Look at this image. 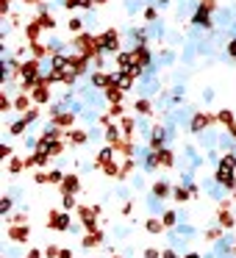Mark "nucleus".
I'll list each match as a JSON object with an SVG mask.
<instances>
[{
	"mask_svg": "<svg viewBox=\"0 0 236 258\" xmlns=\"http://www.w3.org/2000/svg\"><path fill=\"white\" fill-rule=\"evenodd\" d=\"M106 142L108 145H120L123 142V128L120 125H106Z\"/></svg>",
	"mask_w": 236,
	"mask_h": 258,
	"instance_id": "f03ea898",
	"label": "nucleus"
},
{
	"mask_svg": "<svg viewBox=\"0 0 236 258\" xmlns=\"http://www.w3.org/2000/svg\"><path fill=\"white\" fill-rule=\"evenodd\" d=\"M147 31H150V39H158V42L167 36V31H164L161 23H147Z\"/></svg>",
	"mask_w": 236,
	"mask_h": 258,
	"instance_id": "0eeeda50",
	"label": "nucleus"
},
{
	"mask_svg": "<svg viewBox=\"0 0 236 258\" xmlns=\"http://www.w3.org/2000/svg\"><path fill=\"white\" fill-rule=\"evenodd\" d=\"M134 186H136V189H145V180H142L139 175H136V178H134Z\"/></svg>",
	"mask_w": 236,
	"mask_h": 258,
	"instance_id": "412c9836",
	"label": "nucleus"
},
{
	"mask_svg": "<svg viewBox=\"0 0 236 258\" xmlns=\"http://www.w3.org/2000/svg\"><path fill=\"white\" fill-rule=\"evenodd\" d=\"M95 3H97V6H103V3H108V0H95Z\"/></svg>",
	"mask_w": 236,
	"mask_h": 258,
	"instance_id": "5701e85b",
	"label": "nucleus"
},
{
	"mask_svg": "<svg viewBox=\"0 0 236 258\" xmlns=\"http://www.w3.org/2000/svg\"><path fill=\"white\" fill-rule=\"evenodd\" d=\"M20 255H23V252H20V250H17V247H12V250H9V252H6V258H20Z\"/></svg>",
	"mask_w": 236,
	"mask_h": 258,
	"instance_id": "aec40b11",
	"label": "nucleus"
},
{
	"mask_svg": "<svg viewBox=\"0 0 236 258\" xmlns=\"http://www.w3.org/2000/svg\"><path fill=\"white\" fill-rule=\"evenodd\" d=\"M161 225L164 222H158V219H150V222H147V230H150V233H161Z\"/></svg>",
	"mask_w": 236,
	"mask_h": 258,
	"instance_id": "dca6fc26",
	"label": "nucleus"
},
{
	"mask_svg": "<svg viewBox=\"0 0 236 258\" xmlns=\"http://www.w3.org/2000/svg\"><path fill=\"white\" fill-rule=\"evenodd\" d=\"M217 119H219L222 125H230V122H233V114H230L228 108H225V111H219V114H217Z\"/></svg>",
	"mask_w": 236,
	"mask_h": 258,
	"instance_id": "f8f14e48",
	"label": "nucleus"
},
{
	"mask_svg": "<svg viewBox=\"0 0 236 258\" xmlns=\"http://www.w3.org/2000/svg\"><path fill=\"white\" fill-rule=\"evenodd\" d=\"M200 97H203V103H214V89H211V86H206V89L200 92Z\"/></svg>",
	"mask_w": 236,
	"mask_h": 258,
	"instance_id": "4468645a",
	"label": "nucleus"
},
{
	"mask_svg": "<svg viewBox=\"0 0 236 258\" xmlns=\"http://www.w3.org/2000/svg\"><path fill=\"white\" fill-rule=\"evenodd\" d=\"M169 191H172V189H169V183H167V180H158V183L153 186V195H158V197H161V200H164V197L169 195Z\"/></svg>",
	"mask_w": 236,
	"mask_h": 258,
	"instance_id": "1a4fd4ad",
	"label": "nucleus"
},
{
	"mask_svg": "<svg viewBox=\"0 0 236 258\" xmlns=\"http://www.w3.org/2000/svg\"><path fill=\"white\" fill-rule=\"evenodd\" d=\"M153 3H156V6H161V9H164V6H169V3H172V0H153Z\"/></svg>",
	"mask_w": 236,
	"mask_h": 258,
	"instance_id": "4be33fe9",
	"label": "nucleus"
},
{
	"mask_svg": "<svg viewBox=\"0 0 236 258\" xmlns=\"http://www.w3.org/2000/svg\"><path fill=\"white\" fill-rule=\"evenodd\" d=\"M175 222H178V214H172V211L164 214V225H167V228H172Z\"/></svg>",
	"mask_w": 236,
	"mask_h": 258,
	"instance_id": "2eb2a0df",
	"label": "nucleus"
},
{
	"mask_svg": "<svg viewBox=\"0 0 236 258\" xmlns=\"http://www.w3.org/2000/svg\"><path fill=\"white\" fill-rule=\"evenodd\" d=\"M219 228H225V230H230V228H233V217H230L228 211H222V214H219Z\"/></svg>",
	"mask_w": 236,
	"mask_h": 258,
	"instance_id": "9b49d317",
	"label": "nucleus"
},
{
	"mask_svg": "<svg viewBox=\"0 0 236 258\" xmlns=\"http://www.w3.org/2000/svg\"><path fill=\"white\" fill-rule=\"evenodd\" d=\"M78 175H67V180H62V189L67 191V195H75L78 191Z\"/></svg>",
	"mask_w": 236,
	"mask_h": 258,
	"instance_id": "423d86ee",
	"label": "nucleus"
},
{
	"mask_svg": "<svg viewBox=\"0 0 236 258\" xmlns=\"http://www.w3.org/2000/svg\"><path fill=\"white\" fill-rule=\"evenodd\" d=\"M67 222H70V219H67V214H56L50 225H53L56 230H70V225H67Z\"/></svg>",
	"mask_w": 236,
	"mask_h": 258,
	"instance_id": "6e6552de",
	"label": "nucleus"
},
{
	"mask_svg": "<svg viewBox=\"0 0 236 258\" xmlns=\"http://www.w3.org/2000/svg\"><path fill=\"white\" fill-rule=\"evenodd\" d=\"M156 61L161 64V67H172V64L178 61V56H175V50H169V47H164V50L156 56Z\"/></svg>",
	"mask_w": 236,
	"mask_h": 258,
	"instance_id": "7ed1b4c3",
	"label": "nucleus"
},
{
	"mask_svg": "<svg viewBox=\"0 0 236 258\" xmlns=\"http://www.w3.org/2000/svg\"><path fill=\"white\" fill-rule=\"evenodd\" d=\"M62 178H64V175L58 172V169H53V172L47 175V180H50V183H62Z\"/></svg>",
	"mask_w": 236,
	"mask_h": 258,
	"instance_id": "f3484780",
	"label": "nucleus"
},
{
	"mask_svg": "<svg viewBox=\"0 0 236 258\" xmlns=\"http://www.w3.org/2000/svg\"><path fill=\"white\" fill-rule=\"evenodd\" d=\"M186 258H200V255H186Z\"/></svg>",
	"mask_w": 236,
	"mask_h": 258,
	"instance_id": "b1692460",
	"label": "nucleus"
},
{
	"mask_svg": "<svg viewBox=\"0 0 236 258\" xmlns=\"http://www.w3.org/2000/svg\"><path fill=\"white\" fill-rule=\"evenodd\" d=\"M134 108H136V114H142V117L153 114V103H150V97H139V100L134 103Z\"/></svg>",
	"mask_w": 236,
	"mask_h": 258,
	"instance_id": "20e7f679",
	"label": "nucleus"
},
{
	"mask_svg": "<svg viewBox=\"0 0 236 258\" xmlns=\"http://www.w3.org/2000/svg\"><path fill=\"white\" fill-rule=\"evenodd\" d=\"M97 45H100L103 53H108V56H117V53H120V34H117L114 28L103 31V34L97 36Z\"/></svg>",
	"mask_w": 236,
	"mask_h": 258,
	"instance_id": "f257e3e1",
	"label": "nucleus"
},
{
	"mask_svg": "<svg viewBox=\"0 0 236 258\" xmlns=\"http://www.w3.org/2000/svg\"><path fill=\"white\" fill-rule=\"evenodd\" d=\"M86 134H89V142H100V139H106V131L97 128V125H92V128L86 131Z\"/></svg>",
	"mask_w": 236,
	"mask_h": 258,
	"instance_id": "9d476101",
	"label": "nucleus"
},
{
	"mask_svg": "<svg viewBox=\"0 0 236 258\" xmlns=\"http://www.w3.org/2000/svg\"><path fill=\"white\" fill-rule=\"evenodd\" d=\"M64 208H67V211H70V208H75V197L67 195V191H64Z\"/></svg>",
	"mask_w": 236,
	"mask_h": 258,
	"instance_id": "a211bd4d",
	"label": "nucleus"
},
{
	"mask_svg": "<svg viewBox=\"0 0 236 258\" xmlns=\"http://www.w3.org/2000/svg\"><path fill=\"white\" fill-rule=\"evenodd\" d=\"M0 211H3V214L12 211V197H3V203H0Z\"/></svg>",
	"mask_w": 236,
	"mask_h": 258,
	"instance_id": "6ab92c4d",
	"label": "nucleus"
},
{
	"mask_svg": "<svg viewBox=\"0 0 236 258\" xmlns=\"http://www.w3.org/2000/svg\"><path fill=\"white\" fill-rule=\"evenodd\" d=\"M145 206H147V211H150V214H164V203H161V197H158V195L147 197Z\"/></svg>",
	"mask_w": 236,
	"mask_h": 258,
	"instance_id": "39448f33",
	"label": "nucleus"
},
{
	"mask_svg": "<svg viewBox=\"0 0 236 258\" xmlns=\"http://www.w3.org/2000/svg\"><path fill=\"white\" fill-rule=\"evenodd\" d=\"M145 20H147V23H158V12L153 6H147L145 9Z\"/></svg>",
	"mask_w": 236,
	"mask_h": 258,
	"instance_id": "ddd939ff",
	"label": "nucleus"
}]
</instances>
